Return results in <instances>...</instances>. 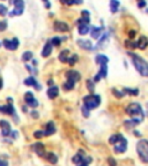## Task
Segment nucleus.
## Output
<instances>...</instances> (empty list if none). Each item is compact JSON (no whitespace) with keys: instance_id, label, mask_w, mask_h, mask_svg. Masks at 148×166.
<instances>
[{"instance_id":"46","label":"nucleus","mask_w":148,"mask_h":166,"mask_svg":"<svg viewBox=\"0 0 148 166\" xmlns=\"http://www.w3.org/2000/svg\"><path fill=\"white\" fill-rule=\"evenodd\" d=\"M31 115H33L35 119H37V118H38V113L36 112V111H33V112H31Z\"/></svg>"},{"instance_id":"1","label":"nucleus","mask_w":148,"mask_h":166,"mask_svg":"<svg viewBox=\"0 0 148 166\" xmlns=\"http://www.w3.org/2000/svg\"><path fill=\"white\" fill-rule=\"evenodd\" d=\"M130 58L132 59L133 66L134 68L138 71V73L142 76H148V64L147 61L144 60L142 58L139 56V54H135V53L129 52Z\"/></svg>"},{"instance_id":"28","label":"nucleus","mask_w":148,"mask_h":166,"mask_svg":"<svg viewBox=\"0 0 148 166\" xmlns=\"http://www.w3.org/2000/svg\"><path fill=\"white\" fill-rule=\"evenodd\" d=\"M119 1L118 0H110V11L111 13H116L118 12V8H119Z\"/></svg>"},{"instance_id":"23","label":"nucleus","mask_w":148,"mask_h":166,"mask_svg":"<svg viewBox=\"0 0 148 166\" xmlns=\"http://www.w3.org/2000/svg\"><path fill=\"white\" fill-rule=\"evenodd\" d=\"M95 61L97 65H103V64H108L109 62V58L104 56V54H97L95 57Z\"/></svg>"},{"instance_id":"24","label":"nucleus","mask_w":148,"mask_h":166,"mask_svg":"<svg viewBox=\"0 0 148 166\" xmlns=\"http://www.w3.org/2000/svg\"><path fill=\"white\" fill-rule=\"evenodd\" d=\"M58 94H59V89H58V87H51L48 90V97L51 99H54L56 97L58 96Z\"/></svg>"},{"instance_id":"14","label":"nucleus","mask_w":148,"mask_h":166,"mask_svg":"<svg viewBox=\"0 0 148 166\" xmlns=\"http://www.w3.org/2000/svg\"><path fill=\"white\" fill-rule=\"evenodd\" d=\"M33 150H34L39 157H43V158H44L46 156V154H48L45 151L44 144H42V143H35L34 145H33Z\"/></svg>"},{"instance_id":"39","label":"nucleus","mask_w":148,"mask_h":166,"mask_svg":"<svg viewBox=\"0 0 148 166\" xmlns=\"http://www.w3.org/2000/svg\"><path fill=\"white\" fill-rule=\"evenodd\" d=\"M82 114H84V118H88L89 115H90V113H89V110H87L84 106H82Z\"/></svg>"},{"instance_id":"15","label":"nucleus","mask_w":148,"mask_h":166,"mask_svg":"<svg viewBox=\"0 0 148 166\" xmlns=\"http://www.w3.org/2000/svg\"><path fill=\"white\" fill-rule=\"evenodd\" d=\"M65 76H66V79L67 80H71V81H74V82H78V81H80V79H81L80 73L76 72V71H69V72H66Z\"/></svg>"},{"instance_id":"38","label":"nucleus","mask_w":148,"mask_h":166,"mask_svg":"<svg viewBox=\"0 0 148 166\" xmlns=\"http://www.w3.org/2000/svg\"><path fill=\"white\" fill-rule=\"evenodd\" d=\"M6 28H7V22L6 21H0V31H4L6 30Z\"/></svg>"},{"instance_id":"50","label":"nucleus","mask_w":148,"mask_h":166,"mask_svg":"<svg viewBox=\"0 0 148 166\" xmlns=\"http://www.w3.org/2000/svg\"><path fill=\"white\" fill-rule=\"evenodd\" d=\"M66 1L67 0H60V2H63V4H66Z\"/></svg>"},{"instance_id":"51","label":"nucleus","mask_w":148,"mask_h":166,"mask_svg":"<svg viewBox=\"0 0 148 166\" xmlns=\"http://www.w3.org/2000/svg\"><path fill=\"white\" fill-rule=\"evenodd\" d=\"M0 46H1V43H0Z\"/></svg>"},{"instance_id":"48","label":"nucleus","mask_w":148,"mask_h":166,"mask_svg":"<svg viewBox=\"0 0 148 166\" xmlns=\"http://www.w3.org/2000/svg\"><path fill=\"white\" fill-rule=\"evenodd\" d=\"M1 88H3V79L0 77V89H1Z\"/></svg>"},{"instance_id":"26","label":"nucleus","mask_w":148,"mask_h":166,"mask_svg":"<svg viewBox=\"0 0 148 166\" xmlns=\"http://www.w3.org/2000/svg\"><path fill=\"white\" fill-rule=\"evenodd\" d=\"M74 85H75V82H74V81L67 80V81H66V82L64 83L63 88H64V90L69 91V90H73V89H74Z\"/></svg>"},{"instance_id":"17","label":"nucleus","mask_w":148,"mask_h":166,"mask_svg":"<svg viewBox=\"0 0 148 166\" xmlns=\"http://www.w3.org/2000/svg\"><path fill=\"white\" fill-rule=\"evenodd\" d=\"M78 45L84 50H93V45H91L90 41L88 39H78Z\"/></svg>"},{"instance_id":"25","label":"nucleus","mask_w":148,"mask_h":166,"mask_svg":"<svg viewBox=\"0 0 148 166\" xmlns=\"http://www.w3.org/2000/svg\"><path fill=\"white\" fill-rule=\"evenodd\" d=\"M69 57V50H63L60 53H59V60L61 62H67V59Z\"/></svg>"},{"instance_id":"21","label":"nucleus","mask_w":148,"mask_h":166,"mask_svg":"<svg viewBox=\"0 0 148 166\" xmlns=\"http://www.w3.org/2000/svg\"><path fill=\"white\" fill-rule=\"evenodd\" d=\"M89 31H90L89 24H79V27H78V32H79V35H81V36L87 35Z\"/></svg>"},{"instance_id":"13","label":"nucleus","mask_w":148,"mask_h":166,"mask_svg":"<svg viewBox=\"0 0 148 166\" xmlns=\"http://www.w3.org/2000/svg\"><path fill=\"white\" fill-rule=\"evenodd\" d=\"M53 28H54V30L59 31V32H67L69 30V24L63 22V21H56L53 23Z\"/></svg>"},{"instance_id":"42","label":"nucleus","mask_w":148,"mask_h":166,"mask_svg":"<svg viewBox=\"0 0 148 166\" xmlns=\"http://www.w3.org/2000/svg\"><path fill=\"white\" fill-rule=\"evenodd\" d=\"M81 15L84 16V17H89V16H90V13L84 9V11H81Z\"/></svg>"},{"instance_id":"31","label":"nucleus","mask_w":148,"mask_h":166,"mask_svg":"<svg viewBox=\"0 0 148 166\" xmlns=\"http://www.w3.org/2000/svg\"><path fill=\"white\" fill-rule=\"evenodd\" d=\"M123 92L124 94H129L131 96H138L139 95V90L138 89H129V88H124Z\"/></svg>"},{"instance_id":"43","label":"nucleus","mask_w":148,"mask_h":166,"mask_svg":"<svg viewBox=\"0 0 148 166\" xmlns=\"http://www.w3.org/2000/svg\"><path fill=\"white\" fill-rule=\"evenodd\" d=\"M108 162H109V164H110V166H116V162H115L112 158H109L108 159Z\"/></svg>"},{"instance_id":"36","label":"nucleus","mask_w":148,"mask_h":166,"mask_svg":"<svg viewBox=\"0 0 148 166\" xmlns=\"http://www.w3.org/2000/svg\"><path fill=\"white\" fill-rule=\"evenodd\" d=\"M94 84H95V82H94V81H90V80H88V81H87V88H88V90L90 91V92H94V89H95Z\"/></svg>"},{"instance_id":"8","label":"nucleus","mask_w":148,"mask_h":166,"mask_svg":"<svg viewBox=\"0 0 148 166\" xmlns=\"http://www.w3.org/2000/svg\"><path fill=\"white\" fill-rule=\"evenodd\" d=\"M8 104L6 106H0V112L1 113H5V114H9L12 117H15V119L18 120L19 122V118L16 117V113H15V109H14V106L12 104V98H8Z\"/></svg>"},{"instance_id":"44","label":"nucleus","mask_w":148,"mask_h":166,"mask_svg":"<svg viewBox=\"0 0 148 166\" xmlns=\"http://www.w3.org/2000/svg\"><path fill=\"white\" fill-rule=\"evenodd\" d=\"M43 2L45 4V7L48 8V9H49V8L51 7V4L49 2V0H43Z\"/></svg>"},{"instance_id":"19","label":"nucleus","mask_w":148,"mask_h":166,"mask_svg":"<svg viewBox=\"0 0 148 166\" xmlns=\"http://www.w3.org/2000/svg\"><path fill=\"white\" fill-rule=\"evenodd\" d=\"M54 132H56V127H54V124H53L52 121L48 122L45 130H43V133H44V136L52 135V134H54Z\"/></svg>"},{"instance_id":"27","label":"nucleus","mask_w":148,"mask_h":166,"mask_svg":"<svg viewBox=\"0 0 148 166\" xmlns=\"http://www.w3.org/2000/svg\"><path fill=\"white\" fill-rule=\"evenodd\" d=\"M44 158H45L48 162L51 163V164H56V163H57V160H58L57 156L54 155V154H52V152H48Z\"/></svg>"},{"instance_id":"3","label":"nucleus","mask_w":148,"mask_h":166,"mask_svg":"<svg viewBox=\"0 0 148 166\" xmlns=\"http://www.w3.org/2000/svg\"><path fill=\"white\" fill-rule=\"evenodd\" d=\"M126 113L129 114L133 120H135L137 122H139V124L144 120V118H145L144 111H142L141 106L139 105L138 103H132V104H130V105L126 107Z\"/></svg>"},{"instance_id":"11","label":"nucleus","mask_w":148,"mask_h":166,"mask_svg":"<svg viewBox=\"0 0 148 166\" xmlns=\"http://www.w3.org/2000/svg\"><path fill=\"white\" fill-rule=\"evenodd\" d=\"M101 66V68H100L99 73L96 74V76L94 77V82L97 83L101 79H104V77H106V75H108V65L106 64H103V65H100Z\"/></svg>"},{"instance_id":"7","label":"nucleus","mask_w":148,"mask_h":166,"mask_svg":"<svg viewBox=\"0 0 148 166\" xmlns=\"http://www.w3.org/2000/svg\"><path fill=\"white\" fill-rule=\"evenodd\" d=\"M13 5H14V9L9 13V16L13 17V16L22 15L23 11H24V1L23 0H15Z\"/></svg>"},{"instance_id":"16","label":"nucleus","mask_w":148,"mask_h":166,"mask_svg":"<svg viewBox=\"0 0 148 166\" xmlns=\"http://www.w3.org/2000/svg\"><path fill=\"white\" fill-rule=\"evenodd\" d=\"M24 84L28 85V87H34L36 90H41V85L37 83V81L33 77V76H29V77H27L24 80Z\"/></svg>"},{"instance_id":"49","label":"nucleus","mask_w":148,"mask_h":166,"mask_svg":"<svg viewBox=\"0 0 148 166\" xmlns=\"http://www.w3.org/2000/svg\"><path fill=\"white\" fill-rule=\"evenodd\" d=\"M14 1H15V0H9V4L13 5V4H14Z\"/></svg>"},{"instance_id":"2","label":"nucleus","mask_w":148,"mask_h":166,"mask_svg":"<svg viewBox=\"0 0 148 166\" xmlns=\"http://www.w3.org/2000/svg\"><path fill=\"white\" fill-rule=\"evenodd\" d=\"M109 143L114 145V151L116 154H123L126 151L127 148V141L124 139V136L122 134H116V135L110 136L109 139Z\"/></svg>"},{"instance_id":"45","label":"nucleus","mask_w":148,"mask_h":166,"mask_svg":"<svg viewBox=\"0 0 148 166\" xmlns=\"http://www.w3.org/2000/svg\"><path fill=\"white\" fill-rule=\"evenodd\" d=\"M0 166H8V163L6 160H1L0 159Z\"/></svg>"},{"instance_id":"37","label":"nucleus","mask_w":148,"mask_h":166,"mask_svg":"<svg viewBox=\"0 0 148 166\" xmlns=\"http://www.w3.org/2000/svg\"><path fill=\"white\" fill-rule=\"evenodd\" d=\"M112 95H114L115 97H117V98H122L123 96H124V92H122V91L117 90V89H112Z\"/></svg>"},{"instance_id":"9","label":"nucleus","mask_w":148,"mask_h":166,"mask_svg":"<svg viewBox=\"0 0 148 166\" xmlns=\"http://www.w3.org/2000/svg\"><path fill=\"white\" fill-rule=\"evenodd\" d=\"M3 44H4L5 47L7 50H9V51H15V50H18V47L20 46V42L18 38L14 37V38H12V39H4Z\"/></svg>"},{"instance_id":"12","label":"nucleus","mask_w":148,"mask_h":166,"mask_svg":"<svg viewBox=\"0 0 148 166\" xmlns=\"http://www.w3.org/2000/svg\"><path fill=\"white\" fill-rule=\"evenodd\" d=\"M24 100H26L27 105L30 106V107H37L38 106L37 99L35 98L33 92H30V91H28V92L24 95Z\"/></svg>"},{"instance_id":"33","label":"nucleus","mask_w":148,"mask_h":166,"mask_svg":"<svg viewBox=\"0 0 148 166\" xmlns=\"http://www.w3.org/2000/svg\"><path fill=\"white\" fill-rule=\"evenodd\" d=\"M8 14V9L7 7L5 6V5L0 4V16H3V17H5V16Z\"/></svg>"},{"instance_id":"5","label":"nucleus","mask_w":148,"mask_h":166,"mask_svg":"<svg viewBox=\"0 0 148 166\" xmlns=\"http://www.w3.org/2000/svg\"><path fill=\"white\" fill-rule=\"evenodd\" d=\"M72 160L76 166H88L91 163V157L86 155L84 150H79V152L73 157Z\"/></svg>"},{"instance_id":"10","label":"nucleus","mask_w":148,"mask_h":166,"mask_svg":"<svg viewBox=\"0 0 148 166\" xmlns=\"http://www.w3.org/2000/svg\"><path fill=\"white\" fill-rule=\"evenodd\" d=\"M0 127H1V134L4 137H7V136L12 135V128L11 124L7 120H1L0 121Z\"/></svg>"},{"instance_id":"30","label":"nucleus","mask_w":148,"mask_h":166,"mask_svg":"<svg viewBox=\"0 0 148 166\" xmlns=\"http://www.w3.org/2000/svg\"><path fill=\"white\" fill-rule=\"evenodd\" d=\"M33 52H30V51H26V52L22 53V60L24 61V62H27V61L29 60H33Z\"/></svg>"},{"instance_id":"34","label":"nucleus","mask_w":148,"mask_h":166,"mask_svg":"<svg viewBox=\"0 0 148 166\" xmlns=\"http://www.w3.org/2000/svg\"><path fill=\"white\" fill-rule=\"evenodd\" d=\"M50 42H51L52 46H59L61 43V39L60 37H53L52 39H50Z\"/></svg>"},{"instance_id":"20","label":"nucleus","mask_w":148,"mask_h":166,"mask_svg":"<svg viewBox=\"0 0 148 166\" xmlns=\"http://www.w3.org/2000/svg\"><path fill=\"white\" fill-rule=\"evenodd\" d=\"M148 46V38L146 36H140L139 41L137 42V47H139L140 50L147 49Z\"/></svg>"},{"instance_id":"18","label":"nucleus","mask_w":148,"mask_h":166,"mask_svg":"<svg viewBox=\"0 0 148 166\" xmlns=\"http://www.w3.org/2000/svg\"><path fill=\"white\" fill-rule=\"evenodd\" d=\"M51 52H52V44H51V42L50 41H48L42 50V56L44 58H48L50 54H51Z\"/></svg>"},{"instance_id":"4","label":"nucleus","mask_w":148,"mask_h":166,"mask_svg":"<svg viewBox=\"0 0 148 166\" xmlns=\"http://www.w3.org/2000/svg\"><path fill=\"white\" fill-rule=\"evenodd\" d=\"M100 104H101V97H100L99 95L90 94L84 98V106L87 110H89V111L99 107Z\"/></svg>"},{"instance_id":"35","label":"nucleus","mask_w":148,"mask_h":166,"mask_svg":"<svg viewBox=\"0 0 148 166\" xmlns=\"http://www.w3.org/2000/svg\"><path fill=\"white\" fill-rule=\"evenodd\" d=\"M89 22H90V19L84 17V16H81V19L78 20V24H89Z\"/></svg>"},{"instance_id":"6","label":"nucleus","mask_w":148,"mask_h":166,"mask_svg":"<svg viewBox=\"0 0 148 166\" xmlns=\"http://www.w3.org/2000/svg\"><path fill=\"white\" fill-rule=\"evenodd\" d=\"M137 151L140 159L144 163H148V141L141 140L137 144Z\"/></svg>"},{"instance_id":"22","label":"nucleus","mask_w":148,"mask_h":166,"mask_svg":"<svg viewBox=\"0 0 148 166\" xmlns=\"http://www.w3.org/2000/svg\"><path fill=\"white\" fill-rule=\"evenodd\" d=\"M101 34H102V28H96V27H91V37L94 39H100L101 38Z\"/></svg>"},{"instance_id":"47","label":"nucleus","mask_w":148,"mask_h":166,"mask_svg":"<svg viewBox=\"0 0 148 166\" xmlns=\"http://www.w3.org/2000/svg\"><path fill=\"white\" fill-rule=\"evenodd\" d=\"M84 2V0H74V5H81Z\"/></svg>"},{"instance_id":"41","label":"nucleus","mask_w":148,"mask_h":166,"mask_svg":"<svg viewBox=\"0 0 148 166\" xmlns=\"http://www.w3.org/2000/svg\"><path fill=\"white\" fill-rule=\"evenodd\" d=\"M135 35H137V32H135V30H131L129 32V39H134V37H135Z\"/></svg>"},{"instance_id":"40","label":"nucleus","mask_w":148,"mask_h":166,"mask_svg":"<svg viewBox=\"0 0 148 166\" xmlns=\"http://www.w3.org/2000/svg\"><path fill=\"white\" fill-rule=\"evenodd\" d=\"M146 1H145V0H139V1H138V7L139 8H144V7H146Z\"/></svg>"},{"instance_id":"32","label":"nucleus","mask_w":148,"mask_h":166,"mask_svg":"<svg viewBox=\"0 0 148 166\" xmlns=\"http://www.w3.org/2000/svg\"><path fill=\"white\" fill-rule=\"evenodd\" d=\"M78 60H79L78 54H72V56H69V59H67V62L69 64V66H73V65L75 64Z\"/></svg>"},{"instance_id":"29","label":"nucleus","mask_w":148,"mask_h":166,"mask_svg":"<svg viewBox=\"0 0 148 166\" xmlns=\"http://www.w3.org/2000/svg\"><path fill=\"white\" fill-rule=\"evenodd\" d=\"M124 45H125L127 49L134 50L135 47H137V43L133 41V39H127V41L124 42Z\"/></svg>"}]
</instances>
